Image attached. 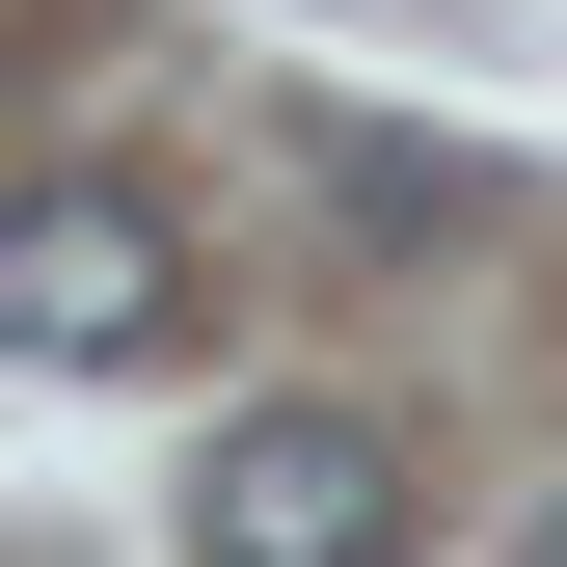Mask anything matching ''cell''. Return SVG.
<instances>
[{
  "label": "cell",
  "mask_w": 567,
  "mask_h": 567,
  "mask_svg": "<svg viewBox=\"0 0 567 567\" xmlns=\"http://www.w3.org/2000/svg\"><path fill=\"white\" fill-rule=\"evenodd\" d=\"M189 567H405V433L379 405H244L189 486Z\"/></svg>",
  "instance_id": "cell-1"
},
{
  "label": "cell",
  "mask_w": 567,
  "mask_h": 567,
  "mask_svg": "<svg viewBox=\"0 0 567 567\" xmlns=\"http://www.w3.org/2000/svg\"><path fill=\"white\" fill-rule=\"evenodd\" d=\"M0 324H28L54 379H135V351L189 324V244H163V189L54 163V189H28V244H0Z\"/></svg>",
  "instance_id": "cell-2"
},
{
  "label": "cell",
  "mask_w": 567,
  "mask_h": 567,
  "mask_svg": "<svg viewBox=\"0 0 567 567\" xmlns=\"http://www.w3.org/2000/svg\"><path fill=\"white\" fill-rule=\"evenodd\" d=\"M514 567H567V486H540V540H514Z\"/></svg>",
  "instance_id": "cell-3"
}]
</instances>
